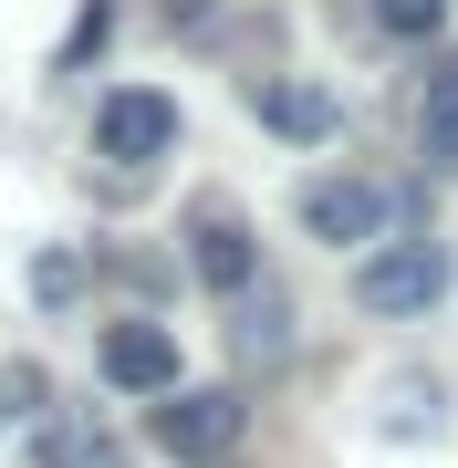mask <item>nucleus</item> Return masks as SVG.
<instances>
[{"label": "nucleus", "mask_w": 458, "mask_h": 468, "mask_svg": "<svg viewBox=\"0 0 458 468\" xmlns=\"http://www.w3.org/2000/svg\"><path fill=\"white\" fill-rule=\"evenodd\" d=\"M146 437L177 468H229L240 437H250V406H240V385H167L156 417H146Z\"/></svg>", "instance_id": "obj_1"}, {"label": "nucleus", "mask_w": 458, "mask_h": 468, "mask_svg": "<svg viewBox=\"0 0 458 468\" xmlns=\"http://www.w3.org/2000/svg\"><path fill=\"white\" fill-rule=\"evenodd\" d=\"M448 282H458V261H448V239H427V229L417 239H365V261H355V302L386 313V323L448 302Z\"/></svg>", "instance_id": "obj_2"}, {"label": "nucleus", "mask_w": 458, "mask_h": 468, "mask_svg": "<svg viewBox=\"0 0 458 468\" xmlns=\"http://www.w3.org/2000/svg\"><path fill=\"white\" fill-rule=\"evenodd\" d=\"M303 229L323 239V250H365V239H386V218H396V187L386 177H355V167H323L303 177Z\"/></svg>", "instance_id": "obj_3"}, {"label": "nucleus", "mask_w": 458, "mask_h": 468, "mask_svg": "<svg viewBox=\"0 0 458 468\" xmlns=\"http://www.w3.org/2000/svg\"><path fill=\"white\" fill-rule=\"evenodd\" d=\"M167 146H177V104H167V94L125 84V94L94 104V156H115V167H156Z\"/></svg>", "instance_id": "obj_4"}, {"label": "nucleus", "mask_w": 458, "mask_h": 468, "mask_svg": "<svg viewBox=\"0 0 458 468\" xmlns=\"http://www.w3.org/2000/svg\"><path fill=\"white\" fill-rule=\"evenodd\" d=\"M187 271H198V282L219 292V302L261 282V250H250V229H240V208L198 198V218H187Z\"/></svg>", "instance_id": "obj_5"}, {"label": "nucleus", "mask_w": 458, "mask_h": 468, "mask_svg": "<svg viewBox=\"0 0 458 468\" xmlns=\"http://www.w3.org/2000/svg\"><path fill=\"white\" fill-rule=\"evenodd\" d=\"M250 115L272 125V135H292V146H323V135H344V104L323 94V84H292V73H261V84H250Z\"/></svg>", "instance_id": "obj_6"}, {"label": "nucleus", "mask_w": 458, "mask_h": 468, "mask_svg": "<svg viewBox=\"0 0 458 468\" xmlns=\"http://www.w3.org/2000/svg\"><path fill=\"white\" fill-rule=\"evenodd\" d=\"M104 375H115L125 396H167L177 385V334L167 323H115V334H104Z\"/></svg>", "instance_id": "obj_7"}, {"label": "nucleus", "mask_w": 458, "mask_h": 468, "mask_svg": "<svg viewBox=\"0 0 458 468\" xmlns=\"http://www.w3.org/2000/svg\"><path fill=\"white\" fill-rule=\"evenodd\" d=\"M417 156L438 177H458V52H427V84H417Z\"/></svg>", "instance_id": "obj_8"}, {"label": "nucleus", "mask_w": 458, "mask_h": 468, "mask_svg": "<svg viewBox=\"0 0 458 468\" xmlns=\"http://www.w3.org/2000/svg\"><path fill=\"white\" fill-rule=\"evenodd\" d=\"M229 302H240V354L282 365V354H292V302H282L272 282H250V292H229Z\"/></svg>", "instance_id": "obj_9"}, {"label": "nucleus", "mask_w": 458, "mask_h": 468, "mask_svg": "<svg viewBox=\"0 0 458 468\" xmlns=\"http://www.w3.org/2000/svg\"><path fill=\"white\" fill-rule=\"evenodd\" d=\"M365 11H375V32H386V42H438L448 0H365Z\"/></svg>", "instance_id": "obj_10"}, {"label": "nucleus", "mask_w": 458, "mask_h": 468, "mask_svg": "<svg viewBox=\"0 0 458 468\" xmlns=\"http://www.w3.org/2000/svg\"><path fill=\"white\" fill-rule=\"evenodd\" d=\"M0 406H11V417H32V406H42V365H11V375H0Z\"/></svg>", "instance_id": "obj_11"}, {"label": "nucleus", "mask_w": 458, "mask_h": 468, "mask_svg": "<svg viewBox=\"0 0 458 468\" xmlns=\"http://www.w3.org/2000/svg\"><path fill=\"white\" fill-rule=\"evenodd\" d=\"M104 32H115V11H104V0H94V11H84V21H73V42H63V63H84V52H94Z\"/></svg>", "instance_id": "obj_12"}]
</instances>
